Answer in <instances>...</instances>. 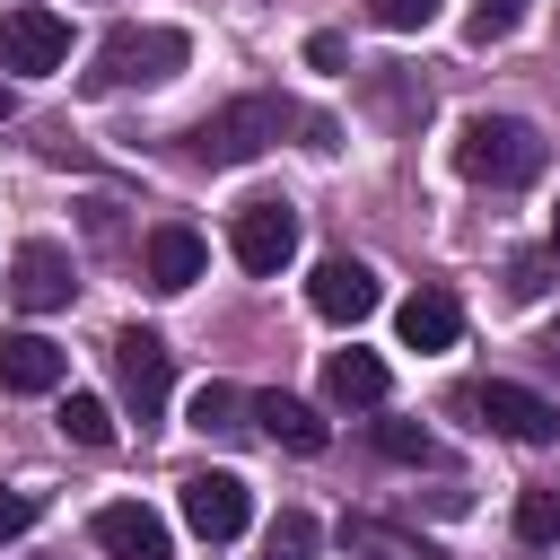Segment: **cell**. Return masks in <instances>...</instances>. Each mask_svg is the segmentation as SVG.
I'll use <instances>...</instances> for the list:
<instances>
[{
    "instance_id": "obj_27",
    "label": "cell",
    "mask_w": 560,
    "mask_h": 560,
    "mask_svg": "<svg viewBox=\"0 0 560 560\" xmlns=\"http://www.w3.org/2000/svg\"><path fill=\"white\" fill-rule=\"evenodd\" d=\"M9 114H18V96H9V79H0V122H9Z\"/></svg>"
},
{
    "instance_id": "obj_14",
    "label": "cell",
    "mask_w": 560,
    "mask_h": 560,
    "mask_svg": "<svg viewBox=\"0 0 560 560\" xmlns=\"http://www.w3.org/2000/svg\"><path fill=\"white\" fill-rule=\"evenodd\" d=\"M70 376V350L44 341V332H0V385L9 394H52Z\"/></svg>"
},
{
    "instance_id": "obj_26",
    "label": "cell",
    "mask_w": 560,
    "mask_h": 560,
    "mask_svg": "<svg viewBox=\"0 0 560 560\" xmlns=\"http://www.w3.org/2000/svg\"><path fill=\"white\" fill-rule=\"evenodd\" d=\"M542 359H551V368H560V324H551V332H542Z\"/></svg>"
},
{
    "instance_id": "obj_21",
    "label": "cell",
    "mask_w": 560,
    "mask_h": 560,
    "mask_svg": "<svg viewBox=\"0 0 560 560\" xmlns=\"http://www.w3.org/2000/svg\"><path fill=\"white\" fill-rule=\"evenodd\" d=\"M516 18H525V0H472L464 9V44H499V35H516Z\"/></svg>"
},
{
    "instance_id": "obj_8",
    "label": "cell",
    "mask_w": 560,
    "mask_h": 560,
    "mask_svg": "<svg viewBox=\"0 0 560 560\" xmlns=\"http://www.w3.org/2000/svg\"><path fill=\"white\" fill-rule=\"evenodd\" d=\"M306 298H315L324 324H368V315L385 306V289H376V271H368L359 254H324L315 280H306Z\"/></svg>"
},
{
    "instance_id": "obj_23",
    "label": "cell",
    "mask_w": 560,
    "mask_h": 560,
    "mask_svg": "<svg viewBox=\"0 0 560 560\" xmlns=\"http://www.w3.org/2000/svg\"><path fill=\"white\" fill-rule=\"evenodd\" d=\"M368 18H376L385 35H420V26L438 18V0H368Z\"/></svg>"
},
{
    "instance_id": "obj_7",
    "label": "cell",
    "mask_w": 560,
    "mask_h": 560,
    "mask_svg": "<svg viewBox=\"0 0 560 560\" xmlns=\"http://www.w3.org/2000/svg\"><path fill=\"white\" fill-rule=\"evenodd\" d=\"M228 254H236L245 271H280V262L298 254V210H289V201H245V210L228 219Z\"/></svg>"
},
{
    "instance_id": "obj_25",
    "label": "cell",
    "mask_w": 560,
    "mask_h": 560,
    "mask_svg": "<svg viewBox=\"0 0 560 560\" xmlns=\"http://www.w3.org/2000/svg\"><path fill=\"white\" fill-rule=\"evenodd\" d=\"M508 289H516V298H542V289H551V262H542V254H525V262L508 271Z\"/></svg>"
},
{
    "instance_id": "obj_4",
    "label": "cell",
    "mask_w": 560,
    "mask_h": 560,
    "mask_svg": "<svg viewBox=\"0 0 560 560\" xmlns=\"http://www.w3.org/2000/svg\"><path fill=\"white\" fill-rule=\"evenodd\" d=\"M455 411H472L481 429H499V438H516V446H551V438H560V411H551L534 385H508V376L464 385V394H455Z\"/></svg>"
},
{
    "instance_id": "obj_16",
    "label": "cell",
    "mask_w": 560,
    "mask_h": 560,
    "mask_svg": "<svg viewBox=\"0 0 560 560\" xmlns=\"http://www.w3.org/2000/svg\"><path fill=\"white\" fill-rule=\"evenodd\" d=\"M385 385H394V376H385L376 350H332V359H324V402H341V411H376Z\"/></svg>"
},
{
    "instance_id": "obj_22",
    "label": "cell",
    "mask_w": 560,
    "mask_h": 560,
    "mask_svg": "<svg viewBox=\"0 0 560 560\" xmlns=\"http://www.w3.org/2000/svg\"><path fill=\"white\" fill-rule=\"evenodd\" d=\"M516 534L525 542H560V490H525L516 499Z\"/></svg>"
},
{
    "instance_id": "obj_19",
    "label": "cell",
    "mask_w": 560,
    "mask_h": 560,
    "mask_svg": "<svg viewBox=\"0 0 560 560\" xmlns=\"http://www.w3.org/2000/svg\"><path fill=\"white\" fill-rule=\"evenodd\" d=\"M262 551H271V560H315V551H324V534H315V516H306V508H280V516H271V534H262Z\"/></svg>"
},
{
    "instance_id": "obj_10",
    "label": "cell",
    "mask_w": 560,
    "mask_h": 560,
    "mask_svg": "<svg viewBox=\"0 0 560 560\" xmlns=\"http://www.w3.org/2000/svg\"><path fill=\"white\" fill-rule=\"evenodd\" d=\"M88 534H96V551H105V560H166V551H175V542H166V516H158V508H140V499H105Z\"/></svg>"
},
{
    "instance_id": "obj_28",
    "label": "cell",
    "mask_w": 560,
    "mask_h": 560,
    "mask_svg": "<svg viewBox=\"0 0 560 560\" xmlns=\"http://www.w3.org/2000/svg\"><path fill=\"white\" fill-rule=\"evenodd\" d=\"M551 254H560V210H551Z\"/></svg>"
},
{
    "instance_id": "obj_11",
    "label": "cell",
    "mask_w": 560,
    "mask_h": 560,
    "mask_svg": "<svg viewBox=\"0 0 560 560\" xmlns=\"http://www.w3.org/2000/svg\"><path fill=\"white\" fill-rule=\"evenodd\" d=\"M70 289H79V271H70V254L61 245H18V262H9V298L26 306V315H52V306H70Z\"/></svg>"
},
{
    "instance_id": "obj_12",
    "label": "cell",
    "mask_w": 560,
    "mask_h": 560,
    "mask_svg": "<svg viewBox=\"0 0 560 560\" xmlns=\"http://www.w3.org/2000/svg\"><path fill=\"white\" fill-rule=\"evenodd\" d=\"M394 332H402V350H455V332H464V306H455V289H446V280H420V289L402 298Z\"/></svg>"
},
{
    "instance_id": "obj_18",
    "label": "cell",
    "mask_w": 560,
    "mask_h": 560,
    "mask_svg": "<svg viewBox=\"0 0 560 560\" xmlns=\"http://www.w3.org/2000/svg\"><path fill=\"white\" fill-rule=\"evenodd\" d=\"M52 420H61V438H70V446H114V411H105L96 394H61V411H52Z\"/></svg>"
},
{
    "instance_id": "obj_9",
    "label": "cell",
    "mask_w": 560,
    "mask_h": 560,
    "mask_svg": "<svg viewBox=\"0 0 560 560\" xmlns=\"http://www.w3.org/2000/svg\"><path fill=\"white\" fill-rule=\"evenodd\" d=\"M184 525H192L201 542H236V534L254 525V490H245L236 472H192V481H184Z\"/></svg>"
},
{
    "instance_id": "obj_24",
    "label": "cell",
    "mask_w": 560,
    "mask_h": 560,
    "mask_svg": "<svg viewBox=\"0 0 560 560\" xmlns=\"http://www.w3.org/2000/svg\"><path fill=\"white\" fill-rule=\"evenodd\" d=\"M26 525H35V490H9V481H0V542L26 534Z\"/></svg>"
},
{
    "instance_id": "obj_17",
    "label": "cell",
    "mask_w": 560,
    "mask_h": 560,
    "mask_svg": "<svg viewBox=\"0 0 560 560\" xmlns=\"http://www.w3.org/2000/svg\"><path fill=\"white\" fill-rule=\"evenodd\" d=\"M245 402H254V394H236V385H201V394H192V429H201V438H236V429H245Z\"/></svg>"
},
{
    "instance_id": "obj_2",
    "label": "cell",
    "mask_w": 560,
    "mask_h": 560,
    "mask_svg": "<svg viewBox=\"0 0 560 560\" xmlns=\"http://www.w3.org/2000/svg\"><path fill=\"white\" fill-rule=\"evenodd\" d=\"M542 158H551V140H542L534 122H516V114H472V122L455 131V166H464V184H490V192L534 184Z\"/></svg>"
},
{
    "instance_id": "obj_3",
    "label": "cell",
    "mask_w": 560,
    "mask_h": 560,
    "mask_svg": "<svg viewBox=\"0 0 560 560\" xmlns=\"http://www.w3.org/2000/svg\"><path fill=\"white\" fill-rule=\"evenodd\" d=\"M184 61H192V35H184V26H114V35L96 44L88 88H96V96H122V88H166Z\"/></svg>"
},
{
    "instance_id": "obj_20",
    "label": "cell",
    "mask_w": 560,
    "mask_h": 560,
    "mask_svg": "<svg viewBox=\"0 0 560 560\" xmlns=\"http://www.w3.org/2000/svg\"><path fill=\"white\" fill-rule=\"evenodd\" d=\"M376 455H394V464H429L438 438H429L420 420H376Z\"/></svg>"
},
{
    "instance_id": "obj_5",
    "label": "cell",
    "mask_w": 560,
    "mask_h": 560,
    "mask_svg": "<svg viewBox=\"0 0 560 560\" xmlns=\"http://www.w3.org/2000/svg\"><path fill=\"white\" fill-rule=\"evenodd\" d=\"M61 61H70V18H61V9H44V0L0 9V70L44 79V70H61Z\"/></svg>"
},
{
    "instance_id": "obj_15",
    "label": "cell",
    "mask_w": 560,
    "mask_h": 560,
    "mask_svg": "<svg viewBox=\"0 0 560 560\" xmlns=\"http://www.w3.org/2000/svg\"><path fill=\"white\" fill-rule=\"evenodd\" d=\"M245 411H254V420H262V438H271V446H289V455H324V438H332V429H324V411H315V402H298V394H254Z\"/></svg>"
},
{
    "instance_id": "obj_6",
    "label": "cell",
    "mask_w": 560,
    "mask_h": 560,
    "mask_svg": "<svg viewBox=\"0 0 560 560\" xmlns=\"http://www.w3.org/2000/svg\"><path fill=\"white\" fill-rule=\"evenodd\" d=\"M114 385H122V402H131L140 420H158L166 394H175V350H166L149 324H122V332H114Z\"/></svg>"
},
{
    "instance_id": "obj_13",
    "label": "cell",
    "mask_w": 560,
    "mask_h": 560,
    "mask_svg": "<svg viewBox=\"0 0 560 560\" xmlns=\"http://www.w3.org/2000/svg\"><path fill=\"white\" fill-rule=\"evenodd\" d=\"M201 262H210V245H201L184 219H166V228H149V236H140V271H149V289H192V280H201Z\"/></svg>"
},
{
    "instance_id": "obj_1",
    "label": "cell",
    "mask_w": 560,
    "mask_h": 560,
    "mask_svg": "<svg viewBox=\"0 0 560 560\" xmlns=\"http://www.w3.org/2000/svg\"><path fill=\"white\" fill-rule=\"evenodd\" d=\"M280 131H306L315 149H332V122H324V114H298L289 96H228L219 114H201V122L184 131V149H192V166H245V158H262Z\"/></svg>"
}]
</instances>
